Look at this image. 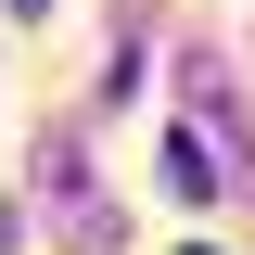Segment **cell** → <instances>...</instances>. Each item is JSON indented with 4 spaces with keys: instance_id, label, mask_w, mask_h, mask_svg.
Returning <instances> with one entry per match:
<instances>
[{
    "instance_id": "1",
    "label": "cell",
    "mask_w": 255,
    "mask_h": 255,
    "mask_svg": "<svg viewBox=\"0 0 255 255\" xmlns=\"http://www.w3.org/2000/svg\"><path fill=\"white\" fill-rule=\"evenodd\" d=\"M166 191H179V204H204V191H217V166H204V140H166Z\"/></svg>"
},
{
    "instance_id": "2",
    "label": "cell",
    "mask_w": 255,
    "mask_h": 255,
    "mask_svg": "<svg viewBox=\"0 0 255 255\" xmlns=\"http://www.w3.org/2000/svg\"><path fill=\"white\" fill-rule=\"evenodd\" d=\"M191 255H204V243H191Z\"/></svg>"
}]
</instances>
